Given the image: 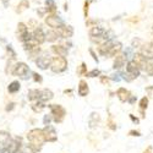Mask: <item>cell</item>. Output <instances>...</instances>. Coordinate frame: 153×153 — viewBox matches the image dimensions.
Here are the masks:
<instances>
[{"label": "cell", "instance_id": "5", "mask_svg": "<svg viewBox=\"0 0 153 153\" xmlns=\"http://www.w3.org/2000/svg\"><path fill=\"white\" fill-rule=\"evenodd\" d=\"M31 37H32V34L28 32V27L23 22H20L17 25V38H19V41L25 43L26 41H28Z\"/></svg>", "mask_w": 153, "mask_h": 153}, {"label": "cell", "instance_id": "20", "mask_svg": "<svg viewBox=\"0 0 153 153\" xmlns=\"http://www.w3.org/2000/svg\"><path fill=\"white\" fill-rule=\"evenodd\" d=\"M54 97V93L48 90V88H44V90H41V93H39V99L38 100H42V102H49V100H52Z\"/></svg>", "mask_w": 153, "mask_h": 153}, {"label": "cell", "instance_id": "14", "mask_svg": "<svg viewBox=\"0 0 153 153\" xmlns=\"http://www.w3.org/2000/svg\"><path fill=\"white\" fill-rule=\"evenodd\" d=\"M56 31L59 32L61 38H70L74 36V28L71 26H65V25H61L56 28Z\"/></svg>", "mask_w": 153, "mask_h": 153}, {"label": "cell", "instance_id": "10", "mask_svg": "<svg viewBox=\"0 0 153 153\" xmlns=\"http://www.w3.org/2000/svg\"><path fill=\"white\" fill-rule=\"evenodd\" d=\"M126 62V54L125 53H119L114 56V62H113V69L114 70H120L125 66Z\"/></svg>", "mask_w": 153, "mask_h": 153}, {"label": "cell", "instance_id": "11", "mask_svg": "<svg viewBox=\"0 0 153 153\" xmlns=\"http://www.w3.org/2000/svg\"><path fill=\"white\" fill-rule=\"evenodd\" d=\"M140 53H141L143 56H146L148 60H153V41L143 44L141 48H140Z\"/></svg>", "mask_w": 153, "mask_h": 153}, {"label": "cell", "instance_id": "26", "mask_svg": "<svg viewBox=\"0 0 153 153\" xmlns=\"http://www.w3.org/2000/svg\"><path fill=\"white\" fill-rule=\"evenodd\" d=\"M20 88H21V83L19 81H12L7 86V91H9V93H16L20 91Z\"/></svg>", "mask_w": 153, "mask_h": 153}, {"label": "cell", "instance_id": "27", "mask_svg": "<svg viewBox=\"0 0 153 153\" xmlns=\"http://www.w3.org/2000/svg\"><path fill=\"white\" fill-rule=\"evenodd\" d=\"M39 93H41V90H36V88H33V90H30L28 91V99L31 102H36L39 99Z\"/></svg>", "mask_w": 153, "mask_h": 153}, {"label": "cell", "instance_id": "19", "mask_svg": "<svg viewBox=\"0 0 153 153\" xmlns=\"http://www.w3.org/2000/svg\"><path fill=\"white\" fill-rule=\"evenodd\" d=\"M121 49H123V44L120 42H114L110 50H109V53L107 55V58H113V56H115L117 54H119L121 52Z\"/></svg>", "mask_w": 153, "mask_h": 153}, {"label": "cell", "instance_id": "25", "mask_svg": "<svg viewBox=\"0 0 153 153\" xmlns=\"http://www.w3.org/2000/svg\"><path fill=\"white\" fill-rule=\"evenodd\" d=\"M148 97H143L141 98V100H140V103H138V107H140V111H141V115L142 118H145V111L146 109L148 108Z\"/></svg>", "mask_w": 153, "mask_h": 153}, {"label": "cell", "instance_id": "8", "mask_svg": "<svg viewBox=\"0 0 153 153\" xmlns=\"http://www.w3.org/2000/svg\"><path fill=\"white\" fill-rule=\"evenodd\" d=\"M28 72H30V68H28L27 64L17 62L15 69H14V72H12V75L19 76V77H22V79H26V76H27Z\"/></svg>", "mask_w": 153, "mask_h": 153}, {"label": "cell", "instance_id": "2", "mask_svg": "<svg viewBox=\"0 0 153 153\" xmlns=\"http://www.w3.org/2000/svg\"><path fill=\"white\" fill-rule=\"evenodd\" d=\"M141 68H140L138 64L132 59L130 61H127L126 64V71L124 74V80H126L127 82H131L134 80H136L140 74H141Z\"/></svg>", "mask_w": 153, "mask_h": 153}, {"label": "cell", "instance_id": "32", "mask_svg": "<svg viewBox=\"0 0 153 153\" xmlns=\"http://www.w3.org/2000/svg\"><path fill=\"white\" fill-rule=\"evenodd\" d=\"M19 153H37V152L28 145V146H22V148L20 149Z\"/></svg>", "mask_w": 153, "mask_h": 153}, {"label": "cell", "instance_id": "36", "mask_svg": "<svg viewBox=\"0 0 153 153\" xmlns=\"http://www.w3.org/2000/svg\"><path fill=\"white\" fill-rule=\"evenodd\" d=\"M88 6H90V0H86L85 5H83V14H85V17H88Z\"/></svg>", "mask_w": 153, "mask_h": 153}, {"label": "cell", "instance_id": "42", "mask_svg": "<svg viewBox=\"0 0 153 153\" xmlns=\"http://www.w3.org/2000/svg\"><path fill=\"white\" fill-rule=\"evenodd\" d=\"M90 53H91V55H92V58H93V60L98 62V56H97V55H96V53L93 52V49H90Z\"/></svg>", "mask_w": 153, "mask_h": 153}, {"label": "cell", "instance_id": "38", "mask_svg": "<svg viewBox=\"0 0 153 153\" xmlns=\"http://www.w3.org/2000/svg\"><path fill=\"white\" fill-rule=\"evenodd\" d=\"M100 77V82L103 83V85H109V82H110V79L109 77H107V76H99Z\"/></svg>", "mask_w": 153, "mask_h": 153}, {"label": "cell", "instance_id": "21", "mask_svg": "<svg viewBox=\"0 0 153 153\" xmlns=\"http://www.w3.org/2000/svg\"><path fill=\"white\" fill-rule=\"evenodd\" d=\"M88 92H90V88H88V83L87 81L85 80H81L79 82V94L81 97H86L88 94Z\"/></svg>", "mask_w": 153, "mask_h": 153}, {"label": "cell", "instance_id": "16", "mask_svg": "<svg viewBox=\"0 0 153 153\" xmlns=\"http://www.w3.org/2000/svg\"><path fill=\"white\" fill-rule=\"evenodd\" d=\"M113 43H114V42H111V41H104L103 43L98 44V52H99V54H100V55H104V56L107 58V55H108V53H109V50H110Z\"/></svg>", "mask_w": 153, "mask_h": 153}, {"label": "cell", "instance_id": "31", "mask_svg": "<svg viewBox=\"0 0 153 153\" xmlns=\"http://www.w3.org/2000/svg\"><path fill=\"white\" fill-rule=\"evenodd\" d=\"M86 76H87V77H98V76H100V71L98 69H93L91 71H88L86 74Z\"/></svg>", "mask_w": 153, "mask_h": 153}, {"label": "cell", "instance_id": "22", "mask_svg": "<svg viewBox=\"0 0 153 153\" xmlns=\"http://www.w3.org/2000/svg\"><path fill=\"white\" fill-rule=\"evenodd\" d=\"M100 123V117L98 113H92L90 119H88V124H90V127L91 129H94V127H97Z\"/></svg>", "mask_w": 153, "mask_h": 153}, {"label": "cell", "instance_id": "48", "mask_svg": "<svg viewBox=\"0 0 153 153\" xmlns=\"http://www.w3.org/2000/svg\"><path fill=\"white\" fill-rule=\"evenodd\" d=\"M90 1H92V0H90Z\"/></svg>", "mask_w": 153, "mask_h": 153}, {"label": "cell", "instance_id": "30", "mask_svg": "<svg viewBox=\"0 0 153 153\" xmlns=\"http://www.w3.org/2000/svg\"><path fill=\"white\" fill-rule=\"evenodd\" d=\"M145 72L148 75V76H153V60H149L148 61V64H147V66H146V69H145Z\"/></svg>", "mask_w": 153, "mask_h": 153}, {"label": "cell", "instance_id": "7", "mask_svg": "<svg viewBox=\"0 0 153 153\" xmlns=\"http://www.w3.org/2000/svg\"><path fill=\"white\" fill-rule=\"evenodd\" d=\"M37 66L42 69V70H47L48 68H50V64H52V58L49 56V54L43 53L42 55H39L36 60Z\"/></svg>", "mask_w": 153, "mask_h": 153}, {"label": "cell", "instance_id": "12", "mask_svg": "<svg viewBox=\"0 0 153 153\" xmlns=\"http://www.w3.org/2000/svg\"><path fill=\"white\" fill-rule=\"evenodd\" d=\"M22 142H21V138L20 137H15L11 140V142L9 145V148H7V153H19L20 149L22 148Z\"/></svg>", "mask_w": 153, "mask_h": 153}, {"label": "cell", "instance_id": "29", "mask_svg": "<svg viewBox=\"0 0 153 153\" xmlns=\"http://www.w3.org/2000/svg\"><path fill=\"white\" fill-rule=\"evenodd\" d=\"M28 6H30L28 0H21V3L17 5V9H16V11H17V12H22V11H25V10H26Z\"/></svg>", "mask_w": 153, "mask_h": 153}, {"label": "cell", "instance_id": "24", "mask_svg": "<svg viewBox=\"0 0 153 153\" xmlns=\"http://www.w3.org/2000/svg\"><path fill=\"white\" fill-rule=\"evenodd\" d=\"M31 108H32V110L34 113H41L45 108V104H44V102H42V100H36V102H32Z\"/></svg>", "mask_w": 153, "mask_h": 153}, {"label": "cell", "instance_id": "40", "mask_svg": "<svg viewBox=\"0 0 153 153\" xmlns=\"http://www.w3.org/2000/svg\"><path fill=\"white\" fill-rule=\"evenodd\" d=\"M129 135H130V136H136V137H140V136H141V134H140L138 131H135V130H131V131L129 132Z\"/></svg>", "mask_w": 153, "mask_h": 153}, {"label": "cell", "instance_id": "43", "mask_svg": "<svg viewBox=\"0 0 153 153\" xmlns=\"http://www.w3.org/2000/svg\"><path fill=\"white\" fill-rule=\"evenodd\" d=\"M52 119H53V117H52V115L45 117V118H44V124H45V125H49V123H50V120H52Z\"/></svg>", "mask_w": 153, "mask_h": 153}, {"label": "cell", "instance_id": "6", "mask_svg": "<svg viewBox=\"0 0 153 153\" xmlns=\"http://www.w3.org/2000/svg\"><path fill=\"white\" fill-rule=\"evenodd\" d=\"M11 140V135L7 131H0V153L7 152Z\"/></svg>", "mask_w": 153, "mask_h": 153}, {"label": "cell", "instance_id": "18", "mask_svg": "<svg viewBox=\"0 0 153 153\" xmlns=\"http://www.w3.org/2000/svg\"><path fill=\"white\" fill-rule=\"evenodd\" d=\"M52 52L55 54V55H60V56H66L68 55V48L62 44H54L52 47Z\"/></svg>", "mask_w": 153, "mask_h": 153}, {"label": "cell", "instance_id": "46", "mask_svg": "<svg viewBox=\"0 0 153 153\" xmlns=\"http://www.w3.org/2000/svg\"><path fill=\"white\" fill-rule=\"evenodd\" d=\"M143 153H152V147H151V146H148V147L143 151Z\"/></svg>", "mask_w": 153, "mask_h": 153}, {"label": "cell", "instance_id": "15", "mask_svg": "<svg viewBox=\"0 0 153 153\" xmlns=\"http://www.w3.org/2000/svg\"><path fill=\"white\" fill-rule=\"evenodd\" d=\"M32 34H33V38L36 39V42L39 43V44H42L47 41V36H45V33L43 32V30L41 27H36Z\"/></svg>", "mask_w": 153, "mask_h": 153}, {"label": "cell", "instance_id": "23", "mask_svg": "<svg viewBox=\"0 0 153 153\" xmlns=\"http://www.w3.org/2000/svg\"><path fill=\"white\" fill-rule=\"evenodd\" d=\"M45 36H47V41L48 42H55V41H58V38H61L59 32L56 31V28H53V30L48 31L45 33Z\"/></svg>", "mask_w": 153, "mask_h": 153}, {"label": "cell", "instance_id": "3", "mask_svg": "<svg viewBox=\"0 0 153 153\" xmlns=\"http://www.w3.org/2000/svg\"><path fill=\"white\" fill-rule=\"evenodd\" d=\"M68 69V60L66 56H60L56 55L52 59V64H50V70L55 74H60L64 72Z\"/></svg>", "mask_w": 153, "mask_h": 153}, {"label": "cell", "instance_id": "47", "mask_svg": "<svg viewBox=\"0 0 153 153\" xmlns=\"http://www.w3.org/2000/svg\"><path fill=\"white\" fill-rule=\"evenodd\" d=\"M7 1H9V0H4V5L5 6H7Z\"/></svg>", "mask_w": 153, "mask_h": 153}, {"label": "cell", "instance_id": "39", "mask_svg": "<svg viewBox=\"0 0 153 153\" xmlns=\"http://www.w3.org/2000/svg\"><path fill=\"white\" fill-rule=\"evenodd\" d=\"M130 119L132 120V123H134V124H138V123H140V119H138V118H136V117L134 115V114H130Z\"/></svg>", "mask_w": 153, "mask_h": 153}, {"label": "cell", "instance_id": "41", "mask_svg": "<svg viewBox=\"0 0 153 153\" xmlns=\"http://www.w3.org/2000/svg\"><path fill=\"white\" fill-rule=\"evenodd\" d=\"M14 108H15V103H9L7 107H6V111H11Z\"/></svg>", "mask_w": 153, "mask_h": 153}, {"label": "cell", "instance_id": "37", "mask_svg": "<svg viewBox=\"0 0 153 153\" xmlns=\"http://www.w3.org/2000/svg\"><path fill=\"white\" fill-rule=\"evenodd\" d=\"M33 80L36 81V82H42L43 81V79H42V76L39 75V74H37V72H33Z\"/></svg>", "mask_w": 153, "mask_h": 153}, {"label": "cell", "instance_id": "33", "mask_svg": "<svg viewBox=\"0 0 153 153\" xmlns=\"http://www.w3.org/2000/svg\"><path fill=\"white\" fill-rule=\"evenodd\" d=\"M107 125H108L109 129H111V130H117V124L114 123V119H113V117H111V115H109L108 121H107Z\"/></svg>", "mask_w": 153, "mask_h": 153}, {"label": "cell", "instance_id": "4", "mask_svg": "<svg viewBox=\"0 0 153 153\" xmlns=\"http://www.w3.org/2000/svg\"><path fill=\"white\" fill-rule=\"evenodd\" d=\"M49 109H50V113H52L53 120H54L56 124L61 123L64 119H65L66 110H65V108L61 107L60 104H50V105H49Z\"/></svg>", "mask_w": 153, "mask_h": 153}, {"label": "cell", "instance_id": "1", "mask_svg": "<svg viewBox=\"0 0 153 153\" xmlns=\"http://www.w3.org/2000/svg\"><path fill=\"white\" fill-rule=\"evenodd\" d=\"M27 140L30 142V146L38 153L42 147H43V143L47 142L45 141V137H44V132L42 129H32L28 131L27 134Z\"/></svg>", "mask_w": 153, "mask_h": 153}, {"label": "cell", "instance_id": "35", "mask_svg": "<svg viewBox=\"0 0 153 153\" xmlns=\"http://www.w3.org/2000/svg\"><path fill=\"white\" fill-rule=\"evenodd\" d=\"M143 45V42L141 39H138V38H135L132 41V48H141Z\"/></svg>", "mask_w": 153, "mask_h": 153}, {"label": "cell", "instance_id": "44", "mask_svg": "<svg viewBox=\"0 0 153 153\" xmlns=\"http://www.w3.org/2000/svg\"><path fill=\"white\" fill-rule=\"evenodd\" d=\"M146 91H147V93H148L149 96H152V97H153V86L147 87V88H146Z\"/></svg>", "mask_w": 153, "mask_h": 153}, {"label": "cell", "instance_id": "28", "mask_svg": "<svg viewBox=\"0 0 153 153\" xmlns=\"http://www.w3.org/2000/svg\"><path fill=\"white\" fill-rule=\"evenodd\" d=\"M45 10L49 12V14H55L56 12V5L53 0H47L45 1Z\"/></svg>", "mask_w": 153, "mask_h": 153}, {"label": "cell", "instance_id": "34", "mask_svg": "<svg viewBox=\"0 0 153 153\" xmlns=\"http://www.w3.org/2000/svg\"><path fill=\"white\" fill-rule=\"evenodd\" d=\"M77 74H79L80 76H86V74H87V66H86V64H85V62L81 64L80 69L77 70Z\"/></svg>", "mask_w": 153, "mask_h": 153}, {"label": "cell", "instance_id": "17", "mask_svg": "<svg viewBox=\"0 0 153 153\" xmlns=\"http://www.w3.org/2000/svg\"><path fill=\"white\" fill-rule=\"evenodd\" d=\"M117 97L119 98L120 102L125 103V102H129V98L131 97V93H130L129 90H126V88H124V87H120L117 91Z\"/></svg>", "mask_w": 153, "mask_h": 153}, {"label": "cell", "instance_id": "9", "mask_svg": "<svg viewBox=\"0 0 153 153\" xmlns=\"http://www.w3.org/2000/svg\"><path fill=\"white\" fill-rule=\"evenodd\" d=\"M43 132H44V137L47 142H55L58 140V134L52 125H45Z\"/></svg>", "mask_w": 153, "mask_h": 153}, {"label": "cell", "instance_id": "45", "mask_svg": "<svg viewBox=\"0 0 153 153\" xmlns=\"http://www.w3.org/2000/svg\"><path fill=\"white\" fill-rule=\"evenodd\" d=\"M136 99H137L136 96H131V97L129 98V103H130V104H134L135 102H136Z\"/></svg>", "mask_w": 153, "mask_h": 153}, {"label": "cell", "instance_id": "13", "mask_svg": "<svg viewBox=\"0 0 153 153\" xmlns=\"http://www.w3.org/2000/svg\"><path fill=\"white\" fill-rule=\"evenodd\" d=\"M45 23L48 25L49 27H52V28H58L59 26H61V25H62V22L60 21V19L55 14H49L45 17Z\"/></svg>", "mask_w": 153, "mask_h": 153}]
</instances>
